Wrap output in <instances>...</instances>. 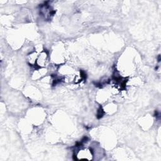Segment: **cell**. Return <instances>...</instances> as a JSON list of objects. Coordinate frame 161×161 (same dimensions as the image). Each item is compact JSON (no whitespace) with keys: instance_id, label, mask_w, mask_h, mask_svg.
Wrapping results in <instances>:
<instances>
[{"instance_id":"cell-1","label":"cell","mask_w":161,"mask_h":161,"mask_svg":"<svg viewBox=\"0 0 161 161\" xmlns=\"http://www.w3.org/2000/svg\"><path fill=\"white\" fill-rule=\"evenodd\" d=\"M77 157H78L79 158V159L91 160L92 154H91V152L90 151L82 150V151H80V152H78Z\"/></svg>"}]
</instances>
